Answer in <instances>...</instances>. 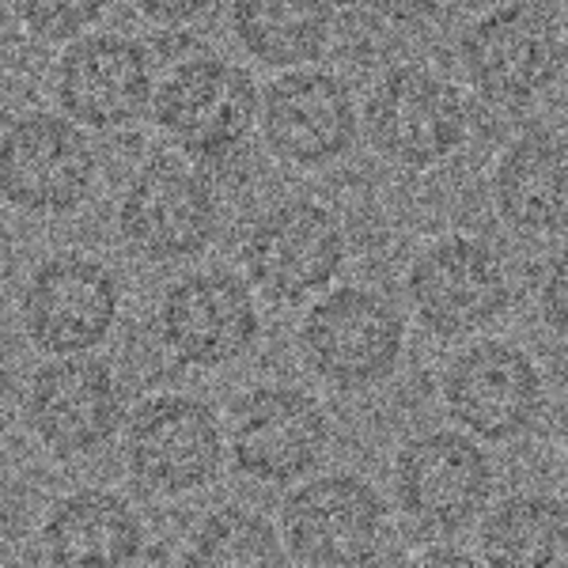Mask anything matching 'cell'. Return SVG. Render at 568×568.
Returning <instances> with one entry per match:
<instances>
[{
	"label": "cell",
	"mask_w": 568,
	"mask_h": 568,
	"mask_svg": "<svg viewBox=\"0 0 568 568\" xmlns=\"http://www.w3.org/2000/svg\"><path fill=\"white\" fill-rule=\"evenodd\" d=\"M561 20L538 0H504L459 34V69L474 95L500 110L542 103L565 77Z\"/></svg>",
	"instance_id": "6da1fadb"
},
{
	"label": "cell",
	"mask_w": 568,
	"mask_h": 568,
	"mask_svg": "<svg viewBox=\"0 0 568 568\" xmlns=\"http://www.w3.org/2000/svg\"><path fill=\"white\" fill-rule=\"evenodd\" d=\"M307 368L334 390L361 394L387 383L406 349V318L383 292L364 284L329 288L300 323Z\"/></svg>",
	"instance_id": "7a4b0ae2"
},
{
	"label": "cell",
	"mask_w": 568,
	"mask_h": 568,
	"mask_svg": "<svg viewBox=\"0 0 568 568\" xmlns=\"http://www.w3.org/2000/svg\"><path fill=\"white\" fill-rule=\"evenodd\" d=\"M262 91L243 65L216 53H194L179 61L155 84L152 122L190 160L220 163L246 144L258 125Z\"/></svg>",
	"instance_id": "3957f363"
},
{
	"label": "cell",
	"mask_w": 568,
	"mask_h": 568,
	"mask_svg": "<svg viewBox=\"0 0 568 568\" xmlns=\"http://www.w3.org/2000/svg\"><path fill=\"white\" fill-rule=\"evenodd\" d=\"M361 114L372 152L409 171L439 168L470 136L463 88L428 65L387 69L372 84Z\"/></svg>",
	"instance_id": "277c9868"
},
{
	"label": "cell",
	"mask_w": 568,
	"mask_h": 568,
	"mask_svg": "<svg viewBox=\"0 0 568 568\" xmlns=\"http://www.w3.org/2000/svg\"><path fill=\"white\" fill-rule=\"evenodd\" d=\"M394 504L417 530L452 538L489 511L493 463L478 436L466 428L417 433L394 455Z\"/></svg>",
	"instance_id": "5b68a950"
},
{
	"label": "cell",
	"mask_w": 568,
	"mask_h": 568,
	"mask_svg": "<svg viewBox=\"0 0 568 568\" xmlns=\"http://www.w3.org/2000/svg\"><path fill=\"white\" fill-rule=\"evenodd\" d=\"M118 232L136 258L152 265L201 258L220 232V201L190 160L152 155L122 190Z\"/></svg>",
	"instance_id": "8992f818"
},
{
	"label": "cell",
	"mask_w": 568,
	"mask_h": 568,
	"mask_svg": "<svg viewBox=\"0 0 568 568\" xmlns=\"http://www.w3.org/2000/svg\"><path fill=\"white\" fill-rule=\"evenodd\" d=\"M99 160L88 130L61 110H23L0 133V190L27 216H65L91 197Z\"/></svg>",
	"instance_id": "52a82bcc"
},
{
	"label": "cell",
	"mask_w": 568,
	"mask_h": 568,
	"mask_svg": "<svg viewBox=\"0 0 568 568\" xmlns=\"http://www.w3.org/2000/svg\"><path fill=\"white\" fill-rule=\"evenodd\" d=\"M406 296L417 323L439 342L485 334L511 307V273L493 243L444 235L409 262Z\"/></svg>",
	"instance_id": "ba28073f"
},
{
	"label": "cell",
	"mask_w": 568,
	"mask_h": 568,
	"mask_svg": "<svg viewBox=\"0 0 568 568\" xmlns=\"http://www.w3.org/2000/svg\"><path fill=\"white\" fill-rule=\"evenodd\" d=\"M447 414L481 444H516L546 409V375L524 345L481 337L447 361L439 379Z\"/></svg>",
	"instance_id": "9c48e42d"
},
{
	"label": "cell",
	"mask_w": 568,
	"mask_h": 568,
	"mask_svg": "<svg viewBox=\"0 0 568 568\" xmlns=\"http://www.w3.org/2000/svg\"><path fill=\"white\" fill-rule=\"evenodd\" d=\"M243 270L270 304H307L326 292L345 265V227L337 213L307 197H292L246 227Z\"/></svg>",
	"instance_id": "30bf717a"
},
{
	"label": "cell",
	"mask_w": 568,
	"mask_h": 568,
	"mask_svg": "<svg viewBox=\"0 0 568 568\" xmlns=\"http://www.w3.org/2000/svg\"><path fill=\"white\" fill-rule=\"evenodd\" d=\"M224 433L235 470L262 485H292L326 459L334 425L315 394L262 383L232 402Z\"/></svg>",
	"instance_id": "8fae6325"
},
{
	"label": "cell",
	"mask_w": 568,
	"mask_h": 568,
	"mask_svg": "<svg viewBox=\"0 0 568 568\" xmlns=\"http://www.w3.org/2000/svg\"><path fill=\"white\" fill-rule=\"evenodd\" d=\"M23 420L53 459H88L125 425V390L99 356H50L27 383Z\"/></svg>",
	"instance_id": "7c38bea8"
},
{
	"label": "cell",
	"mask_w": 568,
	"mask_h": 568,
	"mask_svg": "<svg viewBox=\"0 0 568 568\" xmlns=\"http://www.w3.org/2000/svg\"><path fill=\"white\" fill-rule=\"evenodd\" d=\"M227 433L194 394H155L125 420V466L149 493L186 497L216 481Z\"/></svg>",
	"instance_id": "4fadbf2b"
},
{
	"label": "cell",
	"mask_w": 568,
	"mask_h": 568,
	"mask_svg": "<svg viewBox=\"0 0 568 568\" xmlns=\"http://www.w3.org/2000/svg\"><path fill=\"white\" fill-rule=\"evenodd\" d=\"M281 538L300 565H368L387 538V500L361 474H323L288 493L281 508Z\"/></svg>",
	"instance_id": "5bb4252c"
},
{
	"label": "cell",
	"mask_w": 568,
	"mask_h": 568,
	"mask_svg": "<svg viewBox=\"0 0 568 568\" xmlns=\"http://www.w3.org/2000/svg\"><path fill=\"white\" fill-rule=\"evenodd\" d=\"M155 69L144 42L118 31H88L53 65V103L91 133H118L152 114Z\"/></svg>",
	"instance_id": "9a60e30c"
},
{
	"label": "cell",
	"mask_w": 568,
	"mask_h": 568,
	"mask_svg": "<svg viewBox=\"0 0 568 568\" xmlns=\"http://www.w3.org/2000/svg\"><path fill=\"white\" fill-rule=\"evenodd\" d=\"M254 284L227 270H194L171 281L155 307V334L163 349L186 368H227L258 342Z\"/></svg>",
	"instance_id": "2e32d148"
},
{
	"label": "cell",
	"mask_w": 568,
	"mask_h": 568,
	"mask_svg": "<svg viewBox=\"0 0 568 568\" xmlns=\"http://www.w3.org/2000/svg\"><path fill=\"white\" fill-rule=\"evenodd\" d=\"M364 114L349 80L304 65L284 69L262 91L258 130L265 149L288 168H329L356 144Z\"/></svg>",
	"instance_id": "e0dca14e"
},
{
	"label": "cell",
	"mask_w": 568,
	"mask_h": 568,
	"mask_svg": "<svg viewBox=\"0 0 568 568\" xmlns=\"http://www.w3.org/2000/svg\"><path fill=\"white\" fill-rule=\"evenodd\" d=\"M122 311L118 277L99 258L65 251L27 277L20 318L23 334L45 356L91 353L106 342Z\"/></svg>",
	"instance_id": "ac0fdd59"
},
{
	"label": "cell",
	"mask_w": 568,
	"mask_h": 568,
	"mask_svg": "<svg viewBox=\"0 0 568 568\" xmlns=\"http://www.w3.org/2000/svg\"><path fill=\"white\" fill-rule=\"evenodd\" d=\"M493 209L500 224L527 240L568 232V130L530 125L504 144L493 163Z\"/></svg>",
	"instance_id": "d6986e66"
},
{
	"label": "cell",
	"mask_w": 568,
	"mask_h": 568,
	"mask_svg": "<svg viewBox=\"0 0 568 568\" xmlns=\"http://www.w3.org/2000/svg\"><path fill=\"white\" fill-rule=\"evenodd\" d=\"M39 549L50 565H133L144 557V524L118 493L77 489L45 511Z\"/></svg>",
	"instance_id": "ffe728a7"
},
{
	"label": "cell",
	"mask_w": 568,
	"mask_h": 568,
	"mask_svg": "<svg viewBox=\"0 0 568 568\" xmlns=\"http://www.w3.org/2000/svg\"><path fill=\"white\" fill-rule=\"evenodd\" d=\"M235 42L258 65L284 72L315 65L334 42V0H232L227 4Z\"/></svg>",
	"instance_id": "44dd1931"
},
{
	"label": "cell",
	"mask_w": 568,
	"mask_h": 568,
	"mask_svg": "<svg viewBox=\"0 0 568 568\" xmlns=\"http://www.w3.org/2000/svg\"><path fill=\"white\" fill-rule=\"evenodd\" d=\"M478 557L489 565H568V500L554 493H511L481 516Z\"/></svg>",
	"instance_id": "7402d4cb"
},
{
	"label": "cell",
	"mask_w": 568,
	"mask_h": 568,
	"mask_svg": "<svg viewBox=\"0 0 568 568\" xmlns=\"http://www.w3.org/2000/svg\"><path fill=\"white\" fill-rule=\"evenodd\" d=\"M288 557L284 538L265 516L240 504L209 511L190 538V565H281Z\"/></svg>",
	"instance_id": "603a6c76"
},
{
	"label": "cell",
	"mask_w": 568,
	"mask_h": 568,
	"mask_svg": "<svg viewBox=\"0 0 568 568\" xmlns=\"http://www.w3.org/2000/svg\"><path fill=\"white\" fill-rule=\"evenodd\" d=\"M16 23L45 45H69L103 20L110 0H8Z\"/></svg>",
	"instance_id": "cb8c5ba5"
},
{
	"label": "cell",
	"mask_w": 568,
	"mask_h": 568,
	"mask_svg": "<svg viewBox=\"0 0 568 568\" xmlns=\"http://www.w3.org/2000/svg\"><path fill=\"white\" fill-rule=\"evenodd\" d=\"M538 318L554 337L568 342V246L554 254L538 284Z\"/></svg>",
	"instance_id": "d4e9b609"
},
{
	"label": "cell",
	"mask_w": 568,
	"mask_h": 568,
	"mask_svg": "<svg viewBox=\"0 0 568 568\" xmlns=\"http://www.w3.org/2000/svg\"><path fill=\"white\" fill-rule=\"evenodd\" d=\"M372 16L390 27H428L455 8V0H361Z\"/></svg>",
	"instance_id": "484cf974"
},
{
	"label": "cell",
	"mask_w": 568,
	"mask_h": 568,
	"mask_svg": "<svg viewBox=\"0 0 568 568\" xmlns=\"http://www.w3.org/2000/svg\"><path fill=\"white\" fill-rule=\"evenodd\" d=\"M144 20L160 23V27H190L197 20H205L220 0H130Z\"/></svg>",
	"instance_id": "4316f807"
},
{
	"label": "cell",
	"mask_w": 568,
	"mask_h": 568,
	"mask_svg": "<svg viewBox=\"0 0 568 568\" xmlns=\"http://www.w3.org/2000/svg\"><path fill=\"white\" fill-rule=\"evenodd\" d=\"M561 12H565V20H568V0H561Z\"/></svg>",
	"instance_id": "83f0119b"
},
{
	"label": "cell",
	"mask_w": 568,
	"mask_h": 568,
	"mask_svg": "<svg viewBox=\"0 0 568 568\" xmlns=\"http://www.w3.org/2000/svg\"><path fill=\"white\" fill-rule=\"evenodd\" d=\"M565 474H568V447H565Z\"/></svg>",
	"instance_id": "f1b7e54d"
}]
</instances>
